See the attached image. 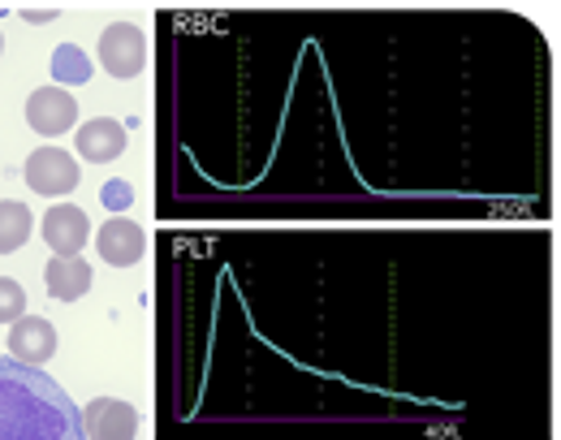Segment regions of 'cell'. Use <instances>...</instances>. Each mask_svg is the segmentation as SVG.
Wrapping results in <instances>:
<instances>
[{"label": "cell", "instance_id": "obj_1", "mask_svg": "<svg viewBox=\"0 0 561 440\" xmlns=\"http://www.w3.org/2000/svg\"><path fill=\"white\" fill-rule=\"evenodd\" d=\"M0 440H87L82 410L48 371L0 359Z\"/></svg>", "mask_w": 561, "mask_h": 440}, {"label": "cell", "instance_id": "obj_2", "mask_svg": "<svg viewBox=\"0 0 561 440\" xmlns=\"http://www.w3.org/2000/svg\"><path fill=\"white\" fill-rule=\"evenodd\" d=\"M26 186L35 190V195H44V199H61V195H70L73 186H78V177H82V169H78V160H73L70 151H61V147H35L31 155H26Z\"/></svg>", "mask_w": 561, "mask_h": 440}, {"label": "cell", "instance_id": "obj_3", "mask_svg": "<svg viewBox=\"0 0 561 440\" xmlns=\"http://www.w3.org/2000/svg\"><path fill=\"white\" fill-rule=\"evenodd\" d=\"M100 66L113 78H139L147 70V35L130 22H113L100 35Z\"/></svg>", "mask_w": 561, "mask_h": 440}, {"label": "cell", "instance_id": "obj_4", "mask_svg": "<svg viewBox=\"0 0 561 440\" xmlns=\"http://www.w3.org/2000/svg\"><path fill=\"white\" fill-rule=\"evenodd\" d=\"M73 121H78V100H73L66 86H39L31 100H26V126L35 130V135H44V139H57V135H66L73 130Z\"/></svg>", "mask_w": 561, "mask_h": 440}, {"label": "cell", "instance_id": "obj_5", "mask_svg": "<svg viewBox=\"0 0 561 440\" xmlns=\"http://www.w3.org/2000/svg\"><path fill=\"white\" fill-rule=\"evenodd\" d=\"M82 432L87 440H135L139 410L122 397H95L91 406H82Z\"/></svg>", "mask_w": 561, "mask_h": 440}, {"label": "cell", "instance_id": "obj_6", "mask_svg": "<svg viewBox=\"0 0 561 440\" xmlns=\"http://www.w3.org/2000/svg\"><path fill=\"white\" fill-rule=\"evenodd\" d=\"M4 346H9V359L26 367H44L57 355V328L44 315H22V320H13Z\"/></svg>", "mask_w": 561, "mask_h": 440}, {"label": "cell", "instance_id": "obj_7", "mask_svg": "<svg viewBox=\"0 0 561 440\" xmlns=\"http://www.w3.org/2000/svg\"><path fill=\"white\" fill-rule=\"evenodd\" d=\"M95 251H100L104 264H113V268H130V264H139L142 251H147V233H142L135 220L113 217L100 224V233H95Z\"/></svg>", "mask_w": 561, "mask_h": 440}, {"label": "cell", "instance_id": "obj_8", "mask_svg": "<svg viewBox=\"0 0 561 440\" xmlns=\"http://www.w3.org/2000/svg\"><path fill=\"white\" fill-rule=\"evenodd\" d=\"M44 242L53 246V255H78L91 242V220H87V212L73 208V204L48 208V217H44Z\"/></svg>", "mask_w": 561, "mask_h": 440}, {"label": "cell", "instance_id": "obj_9", "mask_svg": "<svg viewBox=\"0 0 561 440\" xmlns=\"http://www.w3.org/2000/svg\"><path fill=\"white\" fill-rule=\"evenodd\" d=\"M78 155L91 160V164H113L122 151H126V126L113 121V117H95L87 126H78Z\"/></svg>", "mask_w": 561, "mask_h": 440}, {"label": "cell", "instance_id": "obj_10", "mask_svg": "<svg viewBox=\"0 0 561 440\" xmlns=\"http://www.w3.org/2000/svg\"><path fill=\"white\" fill-rule=\"evenodd\" d=\"M44 281H48V293H53V298L78 302L82 293L91 290V264L78 259V255H53L48 268H44Z\"/></svg>", "mask_w": 561, "mask_h": 440}, {"label": "cell", "instance_id": "obj_11", "mask_svg": "<svg viewBox=\"0 0 561 440\" xmlns=\"http://www.w3.org/2000/svg\"><path fill=\"white\" fill-rule=\"evenodd\" d=\"M31 229H35V217H31L26 204H13V199L0 204V255L22 251L26 238H31Z\"/></svg>", "mask_w": 561, "mask_h": 440}, {"label": "cell", "instance_id": "obj_12", "mask_svg": "<svg viewBox=\"0 0 561 440\" xmlns=\"http://www.w3.org/2000/svg\"><path fill=\"white\" fill-rule=\"evenodd\" d=\"M53 78H57V86H82V82H91V57L78 48V44H61L57 53H53Z\"/></svg>", "mask_w": 561, "mask_h": 440}, {"label": "cell", "instance_id": "obj_13", "mask_svg": "<svg viewBox=\"0 0 561 440\" xmlns=\"http://www.w3.org/2000/svg\"><path fill=\"white\" fill-rule=\"evenodd\" d=\"M26 315V290L13 277H0V324H13Z\"/></svg>", "mask_w": 561, "mask_h": 440}, {"label": "cell", "instance_id": "obj_14", "mask_svg": "<svg viewBox=\"0 0 561 440\" xmlns=\"http://www.w3.org/2000/svg\"><path fill=\"white\" fill-rule=\"evenodd\" d=\"M100 199H104V208H113V212H126V208L135 204V195H130V182H104Z\"/></svg>", "mask_w": 561, "mask_h": 440}, {"label": "cell", "instance_id": "obj_15", "mask_svg": "<svg viewBox=\"0 0 561 440\" xmlns=\"http://www.w3.org/2000/svg\"><path fill=\"white\" fill-rule=\"evenodd\" d=\"M0 53H4V35H0Z\"/></svg>", "mask_w": 561, "mask_h": 440}]
</instances>
